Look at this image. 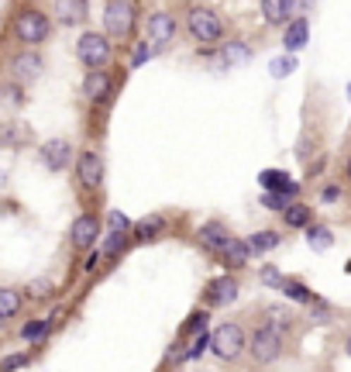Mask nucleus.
<instances>
[{
    "instance_id": "f03ea898",
    "label": "nucleus",
    "mask_w": 351,
    "mask_h": 372,
    "mask_svg": "<svg viewBox=\"0 0 351 372\" xmlns=\"http://www.w3.org/2000/svg\"><path fill=\"white\" fill-rule=\"evenodd\" d=\"M76 55H80V62H86L90 69L104 66V62L110 59V42H107V35L86 31V35L80 38V45H76Z\"/></svg>"
},
{
    "instance_id": "6e6552de",
    "label": "nucleus",
    "mask_w": 351,
    "mask_h": 372,
    "mask_svg": "<svg viewBox=\"0 0 351 372\" xmlns=\"http://www.w3.org/2000/svg\"><path fill=\"white\" fill-rule=\"evenodd\" d=\"M69 156H73V149H69L66 138H52V141L42 145V159H45V165H49L52 173L66 169V165H69Z\"/></svg>"
},
{
    "instance_id": "0eeeda50",
    "label": "nucleus",
    "mask_w": 351,
    "mask_h": 372,
    "mask_svg": "<svg viewBox=\"0 0 351 372\" xmlns=\"http://www.w3.org/2000/svg\"><path fill=\"white\" fill-rule=\"evenodd\" d=\"M76 173H80V183L86 190H97L104 183V159L97 152H83L80 162H76Z\"/></svg>"
},
{
    "instance_id": "423d86ee",
    "label": "nucleus",
    "mask_w": 351,
    "mask_h": 372,
    "mask_svg": "<svg viewBox=\"0 0 351 372\" xmlns=\"http://www.w3.org/2000/svg\"><path fill=\"white\" fill-rule=\"evenodd\" d=\"M104 25H107L110 35H128L135 25V7L124 4V0H110L104 7Z\"/></svg>"
},
{
    "instance_id": "cd10ccee",
    "label": "nucleus",
    "mask_w": 351,
    "mask_h": 372,
    "mask_svg": "<svg viewBox=\"0 0 351 372\" xmlns=\"http://www.w3.org/2000/svg\"><path fill=\"white\" fill-rule=\"evenodd\" d=\"M262 204H266V207H272V211H290V204H286V197H282V193H266V197H262Z\"/></svg>"
},
{
    "instance_id": "f704fd0d",
    "label": "nucleus",
    "mask_w": 351,
    "mask_h": 372,
    "mask_svg": "<svg viewBox=\"0 0 351 372\" xmlns=\"http://www.w3.org/2000/svg\"><path fill=\"white\" fill-rule=\"evenodd\" d=\"M18 366H25V355H14V359L4 362V369H18Z\"/></svg>"
},
{
    "instance_id": "c756f323",
    "label": "nucleus",
    "mask_w": 351,
    "mask_h": 372,
    "mask_svg": "<svg viewBox=\"0 0 351 372\" xmlns=\"http://www.w3.org/2000/svg\"><path fill=\"white\" fill-rule=\"evenodd\" d=\"M49 290H52V283H49V279H38V283H31V286H28L31 296H49Z\"/></svg>"
},
{
    "instance_id": "aec40b11",
    "label": "nucleus",
    "mask_w": 351,
    "mask_h": 372,
    "mask_svg": "<svg viewBox=\"0 0 351 372\" xmlns=\"http://www.w3.org/2000/svg\"><path fill=\"white\" fill-rule=\"evenodd\" d=\"M262 186L269 190V193H275V190H286V193H293L297 186L290 183V176L286 173H262Z\"/></svg>"
},
{
    "instance_id": "4468645a",
    "label": "nucleus",
    "mask_w": 351,
    "mask_h": 372,
    "mask_svg": "<svg viewBox=\"0 0 351 372\" xmlns=\"http://www.w3.org/2000/svg\"><path fill=\"white\" fill-rule=\"evenodd\" d=\"M307 38H310V25H307V18H297L293 25L286 28V38H282V45H286V52L293 55L297 49L307 45Z\"/></svg>"
},
{
    "instance_id": "7c9ffc66",
    "label": "nucleus",
    "mask_w": 351,
    "mask_h": 372,
    "mask_svg": "<svg viewBox=\"0 0 351 372\" xmlns=\"http://www.w3.org/2000/svg\"><path fill=\"white\" fill-rule=\"evenodd\" d=\"M121 245H124V231H114V235H110V241H107V248H104V252H107V255H114V252H121Z\"/></svg>"
},
{
    "instance_id": "473e14b6",
    "label": "nucleus",
    "mask_w": 351,
    "mask_h": 372,
    "mask_svg": "<svg viewBox=\"0 0 351 372\" xmlns=\"http://www.w3.org/2000/svg\"><path fill=\"white\" fill-rule=\"evenodd\" d=\"M110 224H114V231H128V217H124V214H110Z\"/></svg>"
},
{
    "instance_id": "ddd939ff",
    "label": "nucleus",
    "mask_w": 351,
    "mask_h": 372,
    "mask_svg": "<svg viewBox=\"0 0 351 372\" xmlns=\"http://www.w3.org/2000/svg\"><path fill=\"white\" fill-rule=\"evenodd\" d=\"M238 296V279L234 276H220L210 283V290H207V300L214 303V307H224V303H231Z\"/></svg>"
},
{
    "instance_id": "58836bf2",
    "label": "nucleus",
    "mask_w": 351,
    "mask_h": 372,
    "mask_svg": "<svg viewBox=\"0 0 351 372\" xmlns=\"http://www.w3.org/2000/svg\"><path fill=\"white\" fill-rule=\"evenodd\" d=\"M0 327H4V320H0Z\"/></svg>"
},
{
    "instance_id": "412c9836",
    "label": "nucleus",
    "mask_w": 351,
    "mask_h": 372,
    "mask_svg": "<svg viewBox=\"0 0 351 372\" xmlns=\"http://www.w3.org/2000/svg\"><path fill=\"white\" fill-rule=\"evenodd\" d=\"M307 241H310L314 252H327V248L334 245V235H331L327 228H310V231H307Z\"/></svg>"
},
{
    "instance_id": "393cba45",
    "label": "nucleus",
    "mask_w": 351,
    "mask_h": 372,
    "mask_svg": "<svg viewBox=\"0 0 351 372\" xmlns=\"http://www.w3.org/2000/svg\"><path fill=\"white\" fill-rule=\"evenodd\" d=\"M293 66H297V62H293V55H279V59H272V76H275V80H282V76H290V73H293Z\"/></svg>"
},
{
    "instance_id": "20e7f679",
    "label": "nucleus",
    "mask_w": 351,
    "mask_h": 372,
    "mask_svg": "<svg viewBox=\"0 0 351 372\" xmlns=\"http://www.w3.org/2000/svg\"><path fill=\"white\" fill-rule=\"evenodd\" d=\"M279 348H282V331H275L272 324H266V327H258L255 338H251V359L266 366L272 359H279Z\"/></svg>"
},
{
    "instance_id": "39448f33",
    "label": "nucleus",
    "mask_w": 351,
    "mask_h": 372,
    "mask_svg": "<svg viewBox=\"0 0 351 372\" xmlns=\"http://www.w3.org/2000/svg\"><path fill=\"white\" fill-rule=\"evenodd\" d=\"M189 31H193L200 42H217V38L224 35V21L217 18L214 11L196 7V11H189Z\"/></svg>"
},
{
    "instance_id": "4be33fe9",
    "label": "nucleus",
    "mask_w": 351,
    "mask_h": 372,
    "mask_svg": "<svg viewBox=\"0 0 351 372\" xmlns=\"http://www.w3.org/2000/svg\"><path fill=\"white\" fill-rule=\"evenodd\" d=\"M159 231H162V217H145V221L135 224V238H141V241L155 238Z\"/></svg>"
},
{
    "instance_id": "a211bd4d",
    "label": "nucleus",
    "mask_w": 351,
    "mask_h": 372,
    "mask_svg": "<svg viewBox=\"0 0 351 372\" xmlns=\"http://www.w3.org/2000/svg\"><path fill=\"white\" fill-rule=\"evenodd\" d=\"M248 255H251V245L248 241H231L227 245V252H224V259H227V266H244L248 262Z\"/></svg>"
},
{
    "instance_id": "9d476101",
    "label": "nucleus",
    "mask_w": 351,
    "mask_h": 372,
    "mask_svg": "<svg viewBox=\"0 0 351 372\" xmlns=\"http://www.w3.org/2000/svg\"><path fill=\"white\" fill-rule=\"evenodd\" d=\"M231 241H234V238L227 235V228H224V224H217V221H207V224L200 228V245H203V248H210V252H220V255H224Z\"/></svg>"
},
{
    "instance_id": "bb28decb",
    "label": "nucleus",
    "mask_w": 351,
    "mask_h": 372,
    "mask_svg": "<svg viewBox=\"0 0 351 372\" xmlns=\"http://www.w3.org/2000/svg\"><path fill=\"white\" fill-rule=\"evenodd\" d=\"M224 55H227V62H248V59H251V52L244 49L242 42H231V45L224 49Z\"/></svg>"
},
{
    "instance_id": "f3484780",
    "label": "nucleus",
    "mask_w": 351,
    "mask_h": 372,
    "mask_svg": "<svg viewBox=\"0 0 351 372\" xmlns=\"http://www.w3.org/2000/svg\"><path fill=\"white\" fill-rule=\"evenodd\" d=\"M282 217H286V224H290V228H310L314 211H310L307 204H290V211L282 214Z\"/></svg>"
},
{
    "instance_id": "9b49d317",
    "label": "nucleus",
    "mask_w": 351,
    "mask_h": 372,
    "mask_svg": "<svg viewBox=\"0 0 351 372\" xmlns=\"http://www.w3.org/2000/svg\"><path fill=\"white\" fill-rule=\"evenodd\" d=\"M97 235H100V221H97L93 214L76 217V224H73V245H76V248H90V245L97 241Z\"/></svg>"
},
{
    "instance_id": "6ab92c4d",
    "label": "nucleus",
    "mask_w": 351,
    "mask_h": 372,
    "mask_svg": "<svg viewBox=\"0 0 351 372\" xmlns=\"http://www.w3.org/2000/svg\"><path fill=\"white\" fill-rule=\"evenodd\" d=\"M18 310H21V293L0 290V320H4V318H14Z\"/></svg>"
},
{
    "instance_id": "c85d7f7f",
    "label": "nucleus",
    "mask_w": 351,
    "mask_h": 372,
    "mask_svg": "<svg viewBox=\"0 0 351 372\" xmlns=\"http://www.w3.org/2000/svg\"><path fill=\"white\" fill-rule=\"evenodd\" d=\"M45 327H49V320H35V324H28L25 338H42V335H45Z\"/></svg>"
},
{
    "instance_id": "2eb2a0df",
    "label": "nucleus",
    "mask_w": 351,
    "mask_h": 372,
    "mask_svg": "<svg viewBox=\"0 0 351 372\" xmlns=\"http://www.w3.org/2000/svg\"><path fill=\"white\" fill-rule=\"evenodd\" d=\"M297 11H299L297 4H282V0H266V4H262V14H266L269 25H282V21H286L290 14H297Z\"/></svg>"
},
{
    "instance_id": "1a4fd4ad",
    "label": "nucleus",
    "mask_w": 351,
    "mask_h": 372,
    "mask_svg": "<svg viewBox=\"0 0 351 372\" xmlns=\"http://www.w3.org/2000/svg\"><path fill=\"white\" fill-rule=\"evenodd\" d=\"M172 35H176V18L169 11H159V14L148 18V42L152 45H165Z\"/></svg>"
},
{
    "instance_id": "f257e3e1",
    "label": "nucleus",
    "mask_w": 351,
    "mask_h": 372,
    "mask_svg": "<svg viewBox=\"0 0 351 372\" xmlns=\"http://www.w3.org/2000/svg\"><path fill=\"white\" fill-rule=\"evenodd\" d=\"M210 351H214L217 359H224V362L238 359L244 351V331L238 324H220L214 335H210Z\"/></svg>"
},
{
    "instance_id": "dca6fc26",
    "label": "nucleus",
    "mask_w": 351,
    "mask_h": 372,
    "mask_svg": "<svg viewBox=\"0 0 351 372\" xmlns=\"http://www.w3.org/2000/svg\"><path fill=\"white\" fill-rule=\"evenodd\" d=\"M107 73H90L86 76V83H83V90H86V97L90 100H104L107 97Z\"/></svg>"
},
{
    "instance_id": "7ed1b4c3",
    "label": "nucleus",
    "mask_w": 351,
    "mask_h": 372,
    "mask_svg": "<svg viewBox=\"0 0 351 372\" xmlns=\"http://www.w3.org/2000/svg\"><path fill=\"white\" fill-rule=\"evenodd\" d=\"M14 31H18V38H21L25 45H38V42H45V35H49V18H45L42 11H25V14H18Z\"/></svg>"
},
{
    "instance_id": "f8f14e48",
    "label": "nucleus",
    "mask_w": 351,
    "mask_h": 372,
    "mask_svg": "<svg viewBox=\"0 0 351 372\" xmlns=\"http://www.w3.org/2000/svg\"><path fill=\"white\" fill-rule=\"evenodd\" d=\"M11 73H14V80H18V83L38 80V73H42V59H38L35 52L14 55V62H11Z\"/></svg>"
},
{
    "instance_id": "e433bc0d",
    "label": "nucleus",
    "mask_w": 351,
    "mask_h": 372,
    "mask_svg": "<svg viewBox=\"0 0 351 372\" xmlns=\"http://www.w3.org/2000/svg\"><path fill=\"white\" fill-rule=\"evenodd\" d=\"M348 176H351V159H348Z\"/></svg>"
},
{
    "instance_id": "c9c22d12",
    "label": "nucleus",
    "mask_w": 351,
    "mask_h": 372,
    "mask_svg": "<svg viewBox=\"0 0 351 372\" xmlns=\"http://www.w3.org/2000/svg\"><path fill=\"white\" fill-rule=\"evenodd\" d=\"M345 348H348V355H351V338H348V342H345Z\"/></svg>"
},
{
    "instance_id": "b1692460",
    "label": "nucleus",
    "mask_w": 351,
    "mask_h": 372,
    "mask_svg": "<svg viewBox=\"0 0 351 372\" xmlns=\"http://www.w3.org/2000/svg\"><path fill=\"white\" fill-rule=\"evenodd\" d=\"M59 14H62V21H66V25H73V21H83V14H86V4H59Z\"/></svg>"
},
{
    "instance_id": "a878e982",
    "label": "nucleus",
    "mask_w": 351,
    "mask_h": 372,
    "mask_svg": "<svg viewBox=\"0 0 351 372\" xmlns=\"http://www.w3.org/2000/svg\"><path fill=\"white\" fill-rule=\"evenodd\" d=\"M282 290H286V296L290 300H299V303H310L314 296H310V290L303 286V283H282Z\"/></svg>"
},
{
    "instance_id": "72a5a7b5",
    "label": "nucleus",
    "mask_w": 351,
    "mask_h": 372,
    "mask_svg": "<svg viewBox=\"0 0 351 372\" xmlns=\"http://www.w3.org/2000/svg\"><path fill=\"white\" fill-rule=\"evenodd\" d=\"M262 283H282L279 269H262Z\"/></svg>"
},
{
    "instance_id": "4c0bfd02",
    "label": "nucleus",
    "mask_w": 351,
    "mask_h": 372,
    "mask_svg": "<svg viewBox=\"0 0 351 372\" xmlns=\"http://www.w3.org/2000/svg\"><path fill=\"white\" fill-rule=\"evenodd\" d=\"M348 97H351V86H348Z\"/></svg>"
},
{
    "instance_id": "2f4dec72",
    "label": "nucleus",
    "mask_w": 351,
    "mask_h": 372,
    "mask_svg": "<svg viewBox=\"0 0 351 372\" xmlns=\"http://www.w3.org/2000/svg\"><path fill=\"white\" fill-rule=\"evenodd\" d=\"M148 55H152V42H145V45H138V49H135V55H131V62H135V66H141V62H145Z\"/></svg>"
},
{
    "instance_id": "5701e85b",
    "label": "nucleus",
    "mask_w": 351,
    "mask_h": 372,
    "mask_svg": "<svg viewBox=\"0 0 351 372\" xmlns=\"http://www.w3.org/2000/svg\"><path fill=\"white\" fill-rule=\"evenodd\" d=\"M251 252H269L279 245V231H258V235H251Z\"/></svg>"
}]
</instances>
